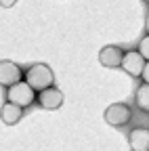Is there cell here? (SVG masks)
I'll list each match as a JSON object with an SVG mask.
<instances>
[{
    "instance_id": "obj_1",
    "label": "cell",
    "mask_w": 149,
    "mask_h": 151,
    "mask_svg": "<svg viewBox=\"0 0 149 151\" xmlns=\"http://www.w3.org/2000/svg\"><path fill=\"white\" fill-rule=\"evenodd\" d=\"M23 78H25V82H27L36 92H40V90L53 86L55 73H53V69H50L46 63H34L32 67H27V71L23 73Z\"/></svg>"
},
{
    "instance_id": "obj_2",
    "label": "cell",
    "mask_w": 149,
    "mask_h": 151,
    "mask_svg": "<svg viewBox=\"0 0 149 151\" xmlns=\"http://www.w3.org/2000/svg\"><path fill=\"white\" fill-rule=\"evenodd\" d=\"M6 97H9V101H11V103L19 105V107H30V105L36 101V90H34L27 82H23V80H21V82H17V84L9 86Z\"/></svg>"
},
{
    "instance_id": "obj_3",
    "label": "cell",
    "mask_w": 149,
    "mask_h": 151,
    "mask_svg": "<svg viewBox=\"0 0 149 151\" xmlns=\"http://www.w3.org/2000/svg\"><path fill=\"white\" fill-rule=\"evenodd\" d=\"M130 118H132V111L124 103H114L105 109V122L109 126H124L130 122Z\"/></svg>"
},
{
    "instance_id": "obj_4",
    "label": "cell",
    "mask_w": 149,
    "mask_h": 151,
    "mask_svg": "<svg viewBox=\"0 0 149 151\" xmlns=\"http://www.w3.org/2000/svg\"><path fill=\"white\" fill-rule=\"evenodd\" d=\"M21 80H23V71L19 65L13 63V61H0V86L9 88Z\"/></svg>"
},
{
    "instance_id": "obj_5",
    "label": "cell",
    "mask_w": 149,
    "mask_h": 151,
    "mask_svg": "<svg viewBox=\"0 0 149 151\" xmlns=\"http://www.w3.org/2000/svg\"><path fill=\"white\" fill-rule=\"evenodd\" d=\"M38 103H40V107L42 109H59L61 105H63V92L59 90V88H55V86H50V88H44V90H40V94H38Z\"/></svg>"
},
{
    "instance_id": "obj_6",
    "label": "cell",
    "mask_w": 149,
    "mask_h": 151,
    "mask_svg": "<svg viewBox=\"0 0 149 151\" xmlns=\"http://www.w3.org/2000/svg\"><path fill=\"white\" fill-rule=\"evenodd\" d=\"M145 63L147 61L143 59V55L139 50H128V52H124V59H122L120 67H124V71L130 73V76H141Z\"/></svg>"
},
{
    "instance_id": "obj_7",
    "label": "cell",
    "mask_w": 149,
    "mask_h": 151,
    "mask_svg": "<svg viewBox=\"0 0 149 151\" xmlns=\"http://www.w3.org/2000/svg\"><path fill=\"white\" fill-rule=\"evenodd\" d=\"M122 59H124V52H122L120 46L109 44V46H103L99 50V63L103 67H120Z\"/></svg>"
},
{
    "instance_id": "obj_8",
    "label": "cell",
    "mask_w": 149,
    "mask_h": 151,
    "mask_svg": "<svg viewBox=\"0 0 149 151\" xmlns=\"http://www.w3.org/2000/svg\"><path fill=\"white\" fill-rule=\"evenodd\" d=\"M21 118H23V107L15 105V103H11V101H6V103L2 105V109H0V120H2L4 124H9V126L17 124Z\"/></svg>"
},
{
    "instance_id": "obj_9",
    "label": "cell",
    "mask_w": 149,
    "mask_h": 151,
    "mask_svg": "<svg viewBox=\"0 0 149 151\" xmlns=\"http://www.w3.org/2000/svg\"><path fill=\"white\" fill-rule=\"evenodd\" d=\"M132 151H149V130L147 128H135L128 134Z\"/></svg>"
},
{
    "instance_id": "obj_10",
    "label": "cell",
    "mask_w": 149,
    "mask_h": 151,
    "mask_svg": "<svg viewBox=\"0 0 149 151\" xmlns=\"http://www.w3.org/2000/svg\"><path fill=\"white\" fill-rule=\"evenodd\" d=\"M137 105L143 111H149V84H145V82L137 88Z\"/></svg>"
},
{
    "instance_id": "obj_11",
    "label": "cell",
    "mask_w": 149,
    "mask_h": 151,
    "mask_svg": "<svg viewBox=\"0 0 149 151\" xmlns=\"http://www.w3.org/2000/svg\"><path fill=\"white\" fill-rule=\"evenodd\" d=\"M139 52L143 55V59L149 61V34L145 38H141V42H139Z\"/></svg>"
},
{
    "instance_id": "obj_12",
    "label": "cell",
    "mask_w": 149,
    "mask_h": 151,
    "mask_svg": "<svg viewBox=\"0 0 149 151\" xmlns=\"http://www.w3.org/2000/svg\"><path fill=\"white\" fill-rule=\"evenodd\" d=\"M141 78H143V82H145V84H149V61H147V63H145V67H143Z\"/></svg>"
},
{
    "instance_id": "obj_13",
    "label": "cell",
    "mask_w": 149,
    "mask_h": 151,
    "mask_svg": "<svg viewBox=\"0 0 149 151\" xmlns=\"http://www.w3.org/2000/svg\"><path fill=\"white\" fill-rule=\"evenodd\" d=\"M15 2H17V0H0V6H2V9H11V6H15Z\"/></svg>"
},
{
    "instance_id": "obj_14",
    "label": "cell",
    "mask_w": 149,
    "mask_h": 151,
    "mask_svg": "<svg viewBox=\"0 0 149 151\" xmlns=\"http://www.w3.org/2000/svg\"><path fill=\"white\" fill-rule=\"evenodd\" d=\"M145 27H147V34H149V13H147V17H145Z\"/></svg>"
},
{
    "instance_id": "obj_15",
    "label": "cell",
    "mask_w": 149,
    "mask_h": 151,
    "mask_svg": "<svg viewBox=\"0 0 149 151\" xmlns=\"http://www.w3.org/2000/svg\"><path fill=\"white\" fill-rule=\"evenodd\" d=\"M145 2H149V0H145Z\"/></svg>"
}]
</instances>
